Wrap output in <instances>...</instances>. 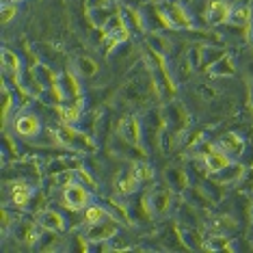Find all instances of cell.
I'll return each mask as SVG.
<instances>
[{"mask_svg": "<svg viewBox=\"0 0 253 253\" xmlns=\"http://www.w3.org/2000/svg\"><path fill=\"white\" fill-rule=\"evenodd\" d=\"M65 201H67V206H70L72 210L84 208V206L89 204V193H87V188L80 186V184H70V186L65 188Z\"/></svg>", "mask_w": 253, "mask_h": 253, "instance_id": "cell-1", "label": "cell"}, {"mask_svg": "<svg viewBox=\"0 0 253 253\" xmlns=\"http://www.w3.org/2000/svg\"><path fill=\"white\" fill-rule=\"evenodd\" d=\"M39 128H42L39 119H37V115H33V113L20 115L18 122H15V132H18L20 136H37Z\"/></svg>", "mask_w": 253, "mask_h": 253, "instance_id": "cell-2", "label": "cell"}, {"mask_svg": "<svg viewBox=\"0 0 253 253\" xmlns=\"http://www.w3.org/2000/svg\"><path fill=\"white\" fill-rule=\"evenodd\" d=\"M204 163H206V169L212 171V173H221L223 169H227L232 165V160L225 152H218V149H212L204 156Z\"/></svg>", "mask_w": 253, "mask_h": 253, "instance_id": "cell-3", "label": "cell"}, {"mask_svg": "<svg viewBox=\"0 0 253 253\" xmlns=\"http://www.w3.org/2000/svg\"><path fill=\"white\" fill-rule=\"evenodd\" d=\"M160 15L167 20L169 26H175V28H188L191 26V15L184 13V9L177 7V4H171V7L167 9V13H160Z\"/></svg>", "mask_w": 253, "mask_h": 253, "instance_id": "cell-4", "label": "cell"}, {"mask_svg": "<svg viewBox=\"0 0 253 253\" xmlns=\"http://www.w3.org/2000/svg\"><path fill=\"white\" fill-rule=\"evenodd\" d=\"M115 232H117V225L111 221H102V223H95V225H91L89 229V238L91 240H108V238H113Z\"/></svg>", "mask_w": 253, "mask_h": 253, "instance_id": "cell-5", "label": "cell"}, {"mask_svg": "<svg viewBox=\"0 0 253 253\" xmlns=\"http://www.w3.org/2000/svg\"><path fill=\"white\" fill-rule=\"evenodd\" d=\"M119 132H122V136L126 141H130V143H136L141 139V134H139V122H136L134 117H126L122 124H119Z\"/></svg>", "mask_w": 253, "mask_h": 253, "instance_id": "cell-6", "label": "cell"}, {"mask_svg": "<svg viewBox=\"0 0 253 253\" xmlns=\"http://www.w3.org/2000/svg\"><path fill=\"white\" fill-rule=\"evenodd\" d=\"M232 11L225 4V0H212L210 4V20L212 22H227Z\"/></svg>", "mask_w": 253, "mask_h": 253, "instance_id": "cell-7", "label": "cell"}, {"mask_svg": "<svg viewBox=\"0 0 253 253\" xmlns=\"http://www.w3.org/2000/svg\"><path fill=\"white\" fill-rule=\"evenodd\" d=\"M31 186L28 184H15L13 186V191H11V199H13V204L15 206H20V208H24V206L31 201Z\"/></svg>", "mask_w": 253, "mask_h": 253, "instance_id": "cell-8", "label": "cell"}, {"mask_svg": "<svg viewBox=\"0 0 253 253\" xmlns=\"http://www.w3.org/2000/svg\"><path fill=\"white\" fill-rule=\"evenodd\" d=\"M218 145H221V149L225 154H240L243 152V141H240L238 134H225Z\"/></svg>", "mask_w": 253, "mask_h": 253, "instance_id": "cell-9", "label": "cell"}, {"mask_svg": "<svg viewBox=\"0 0 253 253\" xmlns=\"http://www.w3.org/2000/svg\"><path fill=\"white\" fill-rule=\"evenodd\" d=\"M106 218V210L102 208V206H87L84 208V223H89V225H95V223H102Z\"/></svg>", "mask_w": 253, "mask_h": 253, "instance_id": "cell-10", "label": "cell"}, {"mask_svg": "<svg viewBox=\"0 0 253 253\" xmlns=\"http://www.w3.org/2000/svg\"><path fill=\"white\" fill-rule=\"evenodd\" d=\"M42 223H43L45 227H50V229H56V232H61V229L65 227V223H63V216L56 214L54 210H45L43 214H42Z\"/></svg>", "mask_w": 253, "mask_h": 253, "instance_id": "cell-11", "label": "cell"}, {"mask_svg": "<svg viewBox=\"0 0 253 253\" xmlns=\"http://www.w3.org/2000/svg\"><path fill=\"white\" fill-rule=\"evenodd\" d=\"M139 175H136V171H132V173L126 177V180L119 182V186H117V191L122 193V195H130V193H134L136 191V186H139Z\"/></svg>", "mask_w": 253, "mask_h": 253, "instance_id": "cell-12", "label": "cell"}, {"mask_svg": "<svg viewBox=\"0 0 253 253\" xmlns=\"http://www.w3.org/2000/svg\"><path fill=\"white\" fill-rule=\"evenodd\" d=\"M59 113H61V117H63V122L65 124H74V122H78V117H80V104L63 106Z\"/></svg>", "mask_w": 253, "mask_h": 253, "instance_id": "cell-13", "label": "cell"}, {"mask_svg": "<svg viewBox=\"0 0 253 253\" xmlns=\"http://www.w3.org/2000/svg\"><path fill=\"white\" fill-rule=\"evenodd\" d=\"M229 20H232L234 24H247V22L251 20L249 7H236V9L232 11V15H229Z\"/></svg>", "mask_w": 253, "mask_h": 253, "instance_id": "cell-14", "label": "cell"}, {"mask_svg": "<svg viewBox=\"0 0 253 253\" xmlns=\"http://www.w3.org/2000/svg\"><path fill=\"white\" fill-rule=\"evenodd\" d=\"M2 61H4V67H9V70H13V72H18V70H20V61H18V56L11 52V50H4V52H2Z\"/></svg>", "mask_w": 253, "mask_h": 253, "instance_id": "cell-15", "label": "cell"}, {"mask_svg": "<svg viewBox=\"0 0 253 253\" xmlns=\"http://www.w3.org/2000/svg\"><path fill=\"white\" fill-rule=\"evenodd\" d=\"M154 210H158V212H165L167 210V201H169V193H154Z\"/></svg>", "mask_w": 253, "mask_h": 253, "instance_id": "cell-16", "label": "cell"}, {"mask_svg": "<svg viewBox=\"0 0 253 253\" xmlns=\"http://www.w3.org/2000/svg\"><path fill=\"white\" fill-rule=\"evenodd\" d=\"M78 70L84 74V76H91V74H95L97 72V65L91 59H80L78 61Z\"/></svg>", "mask_w": 253, "mask_h": 253, "instance_id": "cell-17", "label": "cell"}, {"mask_svg": "<svg viewBox=\"0 0 253 253\" xmlns=\"http://www.w3.org/2000/svg\"><path fill=\"white\" fill-rule=\"evenodd\" d=\"M15 13H18V7H15V2L13 4H4V7H2V24H7L9 20H13Z\"/></svg>", "mask_w": 253, "mask_h": 253, "instance_id": "cell-18", "label": "cell"}, {"mask_svg": "<svg viewBox=\"0 0 253 253\" xmlns=\"http://www.w3.org/2000/svg\"><path fill=\"white\" fill-rule=\"evenodd\" d=\"M136 175H139V180H152L154 177V171H152V167L149 165H141L139 169H136Z\"/></svg>", "mask_w": 253, "mask_h": 253, "instance_id": "cell-19", "label": "cell"}, {"mask_svg": "<svg viewBox=\"0 0 253 253\" xmlns=\"http://www.w3.org/2000/svg\"><path fill=\"white\" fill-rule=\"evenodd\" d=\"M9 108H11V97L7 93V89H2V119L7 122L9 117Z\"/></svg>", "mask_w": 253, "mask_h": 253, "instance_id": "cell-20", "label": "cell"}, {"mask_svg": "<svg viewBox=\"0 0 253 253\" xmlns=\"http://www.w3.org/2000/svg\"><path fill=\"white\" fill-rule=\"evenodd\" d=\"M11 2H22V0H11Z\"/></svg>", "mask_w": 253, "mask_h": 253, "instance_id": "cell-21", "label": "cell"}]
</instances>
